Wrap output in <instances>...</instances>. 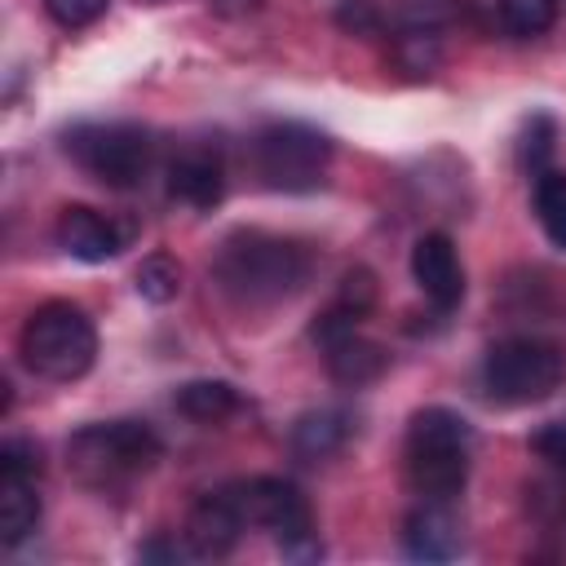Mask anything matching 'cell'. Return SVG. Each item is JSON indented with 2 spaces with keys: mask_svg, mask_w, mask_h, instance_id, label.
Wrapping results in <instances>:
<instances>
[{
  "mask_svg": "<svg viewBox=\"0 0 566 566\" xmlns=\"http://www.w3.org/2000/svg\"><path fill=\"white\" fill-rule=\"evenodd\" d=\"M310 270V248L270 230H234L212 256V283L239 305H279L296 296Z\"/></svg>",
  "mask_w": 566,
  "mask_h": 566,
  "instance_id": "cell-1",
  "label": "cell"
},
{
  "mask_svg": "<svg viewBox=\"0 0 566 566\" xmlns=\"http://www.w3.org/2000/svg\"><path fill=\"white\" fill-rule=\"evenodd\" d=\"M407 482L420 500L451 504L469 482L473 424L451 407H420L407 424Z\"/></svg>",
  "mask_w": 566,
  "mask_h": 566,
  "instance_id": "cell-2",
  "label": "cell"
},
{
  "mask_svg": "<svg viewBox=\"0 0 566 566\" xmlns=\"http://www.w3.org/2000/svg\"><path fill=\"white\" fill-rule=\"evenodd\" d=\"M18 354L44 380H80L97 363V327L75 301H44L27 314Z\"/></svg>",
  "mask_w": 566,
  "mask_h": 566,
  "instance_id": "cell-3",
  "label": "cell"
},
{
  "mask_svg": "<svg viewBox=\"0 0 566 566\" xmlns=\"http://www.w3.org/2000/svg\"><path fill=\"white\" fill-rule=\"evenodd\" d=\"M164 455L159 433L146 420H102L84 424L66 442V464L84 486L111 491L137 473H146Z\"/></svg>",
  "mask_w": 566,
  "mask_h": 566,
  "instance_id": "cell-4",
  "label": "cell"
},
{
  "mask_svg": "<svg viewBox=\"0 0 566 566\" xmlns=\"http://www.w3.org/2000/svg\"><path fill=\"white\" fill-rule=\"evenodd\" d=\"M566 380V354L539 336H504L486 349L482 385L504 407H531L557 394Z\"/></svg>",
  "mask_w": 566,
  "mask_h": 566,
  "instance_id": "cell-5",
  "label": "cell"
},
{
  "mask_svg": "<svg viewBox=\"0 0 566 566\" xmlns=\"http://www.w3.org/2000/svg\"><path fill=\"white\" fill-rule=\"evenodd\" d=\"M66 155L102 186L133 190L155 164V137L142 124H75L66 133Z\"/></svg>",
  "mask_w": 566,
  "mask_h": 566,
  "instance_id": "cell-6",
  "label": "cell"
},
{
  "mask_svg": "<svg viewBox=\"0 0 566 566\" xmlns=\"http://www.w3.org/2000/svg\"><path fill=\"white\" fill-rule=\"evenodd\" d=\"M230 491H234L248 526L270 531L283 557H292V562L323 557V544H318V531H314V513H310L305 495L287 478H248V482H234Z\"/></svg>",
  "mask_w": 566,
  "mask_h": 566,
  "instance_id": "cell-7",
  "label": "cell"
},
{
  "mask_svg": "<svg viewBox=\"0 0 566 566\" xmlns=\"http://www.w3.org/2000/svg\"><path fill=\"white\" fill-rule=\"evenodd\" d=\"M252 164L270 190H314L332 164V142L310 124L279 119L252 137Z\"/></svg>",
  "mask_w": 566,
  "mask_h": 566,
  "instance_id": "cell-8",
  "label": "cell"
},
{
  "mask_svg": "<svg viewBox=\"0 0 566 566\" xmlns=\"http://www.w3.org/2000/svg\"><path fill=\"white\" fill-rule=\"evenodd\" d=\"M411 279H416V287L424 292V301L438 314H451L464 301V265H460V252H455L451 234L433 230V234L416 239V248H411Z\"/></svg>",
  "mask_w": 566,
  "mask_h": 566,
  "instance_id": "cell-9",
  "label": "cell"
},
{
  "mask_svg": "<svg viewBox=\"0 0 566 566\" xmlns=\"http://www.w3.org/2000/svg\"><path fill=\"white\" fill-rule=\"evenodd\" d=\"M248 531V517L234 500V491H208L190 517H186V548L190 557H203V562H217V557H230L239 535Z\"/></svg>",
  "mask_w": 566,
  "mask_h": 566,
  "instance_id": "cell-10",
  "label": "cell"
},
{
  "mask_svg": "<svg viewBox=\"0 0 566 566\" xmlns=\"http://www.w3.org/2000/svg\"><path fill=\"white\" fill-rule=\"evenodd\" d=\"M53 239H57V248H62L66 256L97 265V261L119 256V248H124L128 234H124L111 217H102L97 208H88V203H66V208L57 212Z\"/></svg>",
  "mask_w": 566,
  "mask_h": 566,
  "instance_id": "cell-11",
  "label": "cell"
},
{
  "mask_svg": "<svg viewBox=\"0 0 566 566\" xmlns=\"http://www.w3.org/2000/svg\"><path fill=\"white\" fill-rule=\"evenodd\" d=\"M402 548L416 562H447L460 553V522L447 504L420 500V509H411L402 522Z\"/></svg>",
  "mask_w": 566,
  "mask_h": 566,
  "instance_id": "cell-12",
  "label": "cell"
},
{
  "mask_svg": "<svg viewBox=\"0 0 566 566\" xmlns=\"http://www.w3.org/2000/svg\"><path fill=\"white\" fill-rule=\"evenodd\" d=\"M168 195L186 208H217L226 195V168L212 150H186L181 159L168 164Z\"/></svg>",
  "mask_w": 566,
  "mask_h": 566,
  "instance_id": "cell-13",
  "label": "cell"
},
{
  "mask_svg": "<svg viewBox=\"0 0 566 566\" xmlns=\"http://www.w3.org/2000/svg\"><path fill=\"white\" fill-rule=\"evenodd\" d=\"M323 358H327L332 380H336V385H349V389L371 385V380L385 371V349L371 345L367 336H358V327L345 332V336H336V340H327V345H323Z\"/></svg>",
  "mask_w": 566,
  "mask_h": 566,
  "instance_id": "cell-14",
  "label": "cell"
},
{
  "mask_svg": "<svg viewBox=\"0 0 566 566\" xmlns=\"http://www.w3.org/2000/svg\"><path fill=\"white\" fill-rule=\"evenodd\" d=\"M40 522V495L31 473L0 469V544H22Z\"/></svg>",
  "mask_w": 566,
  "mask_h": 566,
  "instance_id": "cell-15",
  "label": "cell"
},
{
  "mask_svg": "<svg viewBox=\"0 0 566 566\" xmlns=\"http://www.w3.org/2000/svg\"><path fill=\"white\" fill-rule=\"evenodd\" d=\"M354 433V420L349 411L340 407H318V411H305L296 424H292V451L301 460H327L345 447V438Z\"/></svg>",
  "mask_w": 566,
  "mask_h": 566,
  "instance_id": "cell-16",
  "label": "cell"
},
{
  "mask_svg": "<svg viewBox=\"0 0 566 566\" xmlns=\"http://www.w3.org/2000/svg\"><path fill=\"white\" fill-rule=\"evenodd\" d=\"M172 407L199 424H217L226 416L239 411V389L230 380H186L177 394H172Z\"/></svg>",
  "mask_w": 566,
  "mask_h": 566,
  "instance_id": "cell-17",
  "label": "cell"
},
{
  "mask_svg": "<svg viewBox=\"0 0 566 566\" xmlns=\"http://www.w3.org/2000/svg\"><path fill=\"white\" fill-rule=\"evenodd\" d=\"M531 203L544 239L566 252V168H539L531 186Z\"/></svg>",
  "mask_w": 566,
  "mask_h": 566,
  "instance_id": "cell-18",
  "label": "cell"
},
{
  "mask_svg": "<svg viewBox=\"0 0 566 566\" xmlns=\"http://www.w3.org/2000/svg\"><path fill=\"white\" fill-rule=\"evenodd\" d=\"M133 283H137V296H142V301L168 305V301L181 292V265H177L168 252H150V256L137 265Z\"/></svg>",
  "mask_w": 566,
  "mask_h": 566,
  "instance_id": "cell-19",
  "label": "cell"
},
{
  "mask_svg": "<svg viewBox=\"0 0 566 566\" xmlns=\"http://www.w3.org/2000/svg\"><path fill=\"white\" fill-rule=\"evenodd\" d=\"M500 22L517 40H535L557 22V0H500Z\"/></svg>",
  "mask_w": 566,
  "mask_h": 566,
  "instance_id": "cell-20",
  "label": "cell"
},
{
  "mask_svg": "<svg viewBox=\"0 0 566 566\" xmlns=\"http://www.w3.org/2000/svg\"><path fill=\"white\" fill-rule=\"evenodd\" d=\"M371 301H376V279H371V270H349V274L340 279L336 305L349 310L354 318H363V314L371 310Z\"/></svg>",
  "mask_w": 566,
  "mask_h": 566,
  "instance_id": "cell-21",
  "label": "cell"
},
{
  "mask_svg": "<svg viewBox=\"0 0 566 566\" xmlns=\"http://www.w3.org/2000/svg\"><path fill=\"white\" fill-rule=\"evenodd\" d=\"M106 4H111V0H44L49 18H53L57 27H66V31H80V27L97 22V18L106 13Z\"/></svg>",
  "mask_w": 566,
  "mask_h": 566,
  "instance_id": "cell-22",
  "label": "cell"
},
{
  "mask_svg": "<svg viewBox=\"0 0 566 566\" xmlns=\"http://www.w3.org/2000/svg\"><path fill=\"white\" fill-rule=\"evenodd\" d=\"M0 469H13V473H31V478H40V469H44L40 447H35V442H27V438H9V442L0 447Z\"/></svg>",
  "mask_w": 566,
  "mask_h": 566,
  "instance_id": "cell-23",
  "label": "cell"
},
{
  "mask_svg": "<svg viewBox=\"0 0 566 566\" xmlns=\"http://www.w3.org/2000/svg\"><path fill=\"white\" fill-rule=\"evenodd\" d=\"M531 451L557 469H566V424H544L535 438H531Z\"/></svg>",
  "mask_w": 566,
  "mask_h": 566,
  "instance_id": "cell-24",
  "label": "cell"
},
{
  "mask_svg": "<svg viewBox=\"0 0 566 566\" xmlns=\"http://www.w3.org/2000/svg\"><path fill=\"white\" fill-rule=\"evenodd\" d=\"M336 22H340L345 31H371L380 18H376L371 0H345V4L336 9Z\"/></svg>",
  "mask_w": 566,
  "mask_h": 566,
  "instance_id": "cell-25",
  "label": "cell"
},
{
  "mask_svg": "<svg viewBox=\"0 0 566 566\" xmlns=\"http://www.w3.org/2000/svg\"><path fill=\"white\" fill-rule=\"evenodd\" d=\"M181 562V557H190V548H177V544H168V539H150V544H142V562Z\"/></svg>",
  "mask_w": 566,
  "mask_h": 566,
  "instance_id": "cell-26",
  "label": "cell"
},
{
  "mask_svg": "<svg viewBox=\"0 0 566 566\" xmlns=\"http://www.w3.org/2000/svg\"><path fill=\"white\" fill-rule=\"evenodd\" d=\"M221 18H248L252 9H261V0H208Z\"/></svg>",
  "mask_w": 566,
  "mask_h": 566,
  "instance_id": "cell-27",
  "label": "cell"
}]
</instances>
